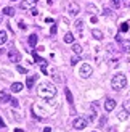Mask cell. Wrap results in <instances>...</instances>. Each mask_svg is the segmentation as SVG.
I'll list each match as a JSON object with an SVG mask.
<instances>
[{"label":"cell","mask_w":130,"mask_h":132,"mask_svg":"<svg viewBox=\"0 0 130 132\" xmlns=\"http://www.w3.org/2000/svg\"><path fill=\"white\" fill-rule=\"evenodd\" d=\"M11 2H19V0H11Z\"/></svg>","instance_id":"f35d334b"},{"label":"cell","mask_w":130,"mask_h":132,"mask_svg":"<svg viewBox=\"0 0 130 132\" xmlns=\"http://www.w3.org/2000/svg\"><path fill=\"white\" fill-rule=\"evenodd\" d=\"M35 81H37V76H27V79H26V85H27L29 89H32V85H34Z\"/></svg>","instance_id":"5bb4252c"},{"label":"cell","mask_w":130,"mask_h":132,"mask_svg":"<svg viewBox=\"0 0 130 132\" xmlns=\"http://www.w3.org/2000/svg\"><path fill=\"white\" fill-rule=\"evenodd\" d=\"M15 132H24V130H23V129H16Z\"/></svg>","instance_id":"74e56055"},{"label":"cell","mask_w":130,"mask_h":132,"mask_svg":"<svg viewBox=\"0 0 130 132\" xmlns=\"http://www.w3.org/2000/svg\"><path fill=\"white\" fill-rule=\"evenodd\" d=\"M10 100H11V97H10L8 92H5V90L0 92V103H8Z\"/></svg>","instance_id":"30bf717a"},{"label":"cell","mask_w":130,"mask_h":132,"mask_svg":"<svg viewBox=\"0 0 130 132\" xmlns=\"http://www.w3.org/2000/svg\"><path fill=\"white\" fill-rule=\"evenodd\" d=\"M74 26H76V31H77V34H79V36H82V34H83V21H82V19H77V21L74 23Z\"/></svg>","instance_id":"9c48e42d"},{"label":"cell","mask_w":130,"mask_h":132,"mask_svg":"<svg viewBox=\"0 0 130 132\" xmlns=\"http://www.w3.org/2000/svg\"><path fill=\"white\" fill-rule=\"evenodd\" d=\"M6 40H8V34L5 31H0V45H3Z\"/></svg>","instance_id":"ffe728a7"},{"label":"cell","mask_w":130,"mask_h":132,"mask_svg":"<svg viewBox=\"0 0 130 132\" xmlns=\"http://www.w3.org/2000/svg\"><path fill=\"white\" fill-rule=\"evenodd\" d=\"M0 127H5V122H3V119L0 118Z\"/></svg>","instance_id":"e575fe53"},{"label":"cell","mask_w":130,"mask_h":132,"mask_svg":"<svg viewBox=\"0 0 130 132\" xmlns=\"http://www.w3.org/2000/svg\"><path fill=\"white\" fill-rule=\"evenodd\" d=\"M66 98H68V102L72 105L74 103V98H72V94H71V90L69 89H66Z\"/></svg>","instance_id":"603a6c76"},{"label":"cell","mask_w":130,"mask_h":132,"mask_svg":"<svg viewBox=\"0 0 130 132\" xmlns=\"http://www.w3.org/2000/svg\"><path fill=\"white\" fill-rule=\"evenodd\" d=\"M21 90H23V84L21 82L11 84V92H13V94H18V92H21Z\"/></svg>","instance_id":"7c38bea8"},{"label":"cell","mask_w":130,"mask_h":132,"mask_svg":"<svg viewBox=\"0 0 130 132\" xmlns=\"http://www.w3.org/2000/svg\"><path fill=\"white\" fill-rule=\"evenodd\" d=\"M35 3H37L35 0H24V2L19 3V8H23V10H31Z\"/></svg>","instance_id":"52a82bcc"},{"label":"cell","mask_w":130,"mask_h":132,"mask_svg":"<svg viewBox=\"0 0 130 132\" xmlns=\"http://www.w3.org/2000/svg\"><path fill=\"white\" fill-rule=\"evenodd\" d=\"M105 122H106V118H101V121H100V126H105Z\"/></svg>","instance_id":"836d02e7"},{"label":"cell","mask_w":130,"mask_h":132,"mask_svg":"<svg viewBox=\"0 0 130 132\" xmlns=\"http://www.w3.org/2000/svg\"><path fill=\"white\" fill-rule=\"evenodd\" d=\"M77 63H79V56L76 55V56H72V58H71V64L74 66V64H77Z\"/></svg>","instance_id":"484cf974"},{"label":"cell","mask_w":130,"mask_h":132,"mask_svg":"<svg viewBox=\"0 0 130 132\" xmlns=\"http://www.w3.org/2000/svg\"><path fill=\"white\" fill-rule=\"evenodd\" d=\"M108 52H109V53H114V52H116V48H114V45H113V44H109V45H108Z\"/></svg>","instance_id":"f1b7e54d"},{"label":"cell","mask_w":130,"mask_h":132,"mask_svg":"<svg viewBox=\"0 0 130 132\" xmlns=\"http://www.w3.org/2000/svg\"><path fill=\"white\" fill-rule=\"evenodd\" d=\"M87 10H88V13H92V15H95V13L98 11L96 5H93V3H88V5H87Z\"/></svg>","instance_id":"44dd1931"},{"label":"cell","mask_w":130,"mask_h":132,"mask_svg":"<svg viewBox=\"0 0 130 132\" xmlns=\"http://www.w3.org/2000/svg\"><path fill=\"white\" fill-rule=\"evenodd\" d=\"M29 11H31V15H32V16H37V15H39V10H37V8H34V6H32Z\"/></svg>","instance_id":"83f0119b"},{"label":"cell","mask_w":130,"mask_h":132,"mask_svg":"<svg viewBox=\"0 0 130 132\" xmlns=\"http://www.w3.org/2000/svg\"><path fill=\"white\" fill-rule=\"evenodd\" d=\"M125 85H127V77L122 74V72H117V74L113 76V79H111V87L114 90H122V89H125Z\"/></svg>","instance_id":"7a4b0ae2"},{"label":"cell","mask_w":130,"mask_h":132,"mask_svg":"<svg viewBox=\"0 0 130 132\" xmlns=\"http://www.w3.org/2000/svg\"><path fill=\"white\" fill-rule=\"evenodd\" d=\"M37 40H39V37H37L35 34H31L29 39H27V42H29L31 47H35V45H37Z\"/></svg>","instance_id":"9a60e30c"},{"label":"cell","mask_w":130,"mask_h":132,"mask_svg":"<svg viewBox=\"0 0 130 132\" xmlns=\"http://www.w3.org/2000/svg\"><path fill=\"white\" fill-rule=\"evenodd\" d=\"M18 72H21V74H26V72H27V69L23 68V66H18Z\"/></svg>","instance_id":"f546056e"},{"label":"cell","mask_w":130,"mask_h":132,"mask_svg":"<svg viewBox=\"0 0 130 132\" xmlns=\"http://www.w3.org/2000/svg\"><path fill=\"white\" fill-rule=\"evenodd\" d=\"M79 11H80V6H79V3H76V2H71V3H68V13H69V15L77 16V15H79Z\"/></svg>","instance_id":"5b68a950"},{"label":"cell","mask_w":130,"mask_h":132,"mask_svg":"<svg viewBox=\"0 0 130 132\" xmlns=\"http://www.w3.org/2000/svg\"><path fill=\"white\" fill-rule=\"evenodd\" d=\"M43 132H51V127H45V129H43Z\"/></svg>","instance_id":"d590c367"},{"label":"cell","mask_w":130,"mask_h":132,"mask_svg":"<svg viewBox=\"0 0 130 132\" xmlns=\"http://www.w3.org/2000/svg\"><path fill=\"white\" fill-rule=\"evenodd\" d=\"M92 72H93V68H92V66H90L88 63H83L82 68H80V71H79V74H80V77L87 79V77L92 76Z\"/></svg>","instance_id":"3957f363"},{"label":"cell","mask_w":130,"mask_h":132,"mask_svg":"<svg viewBox=\"0 0 130 132\" xmlns=\"http://www.w3.org/2000/svg\"><path fill=\"white\" fill-rule=\"evenodd\" d=\"M105 16H111V10H109V8L105 10Z\"/></svg>","instance_id":"d6a6232c"},{"label":"cell","mask_w":130,"mask_h":132,"mask_svg":"<svg viewBox=\"0 0 130 132\" xmlns=\"http://www.w3.org/2000/svg\"><path fill=\"white\" fill-rule=\"evenodd\" d=\"M114 108H116V100H113V98H106L105 100V110L109 113V111H113Z\"/></svg>","instance_id":"ba28073f"},{"label":"cell","mask_w":130,"mask_h":132,"mask_svg":"<svg viewBox=\"0 0 130 132\" xmlns=\"http://www.w3.org/2000/svg\"><path fill=\"white\" fill-rule=\"evenodd\" d=\"M128 29H130V23L128 21H125V23L120 24V32H127Z\"/></svg>","instance_id":"7402d4cb"},{"label":"cell","mask_w":130,"mask_h":132,"mask_svg":"<svg viewBox=\"0 0 130 132\" xmlns=\"http://www.w3.org/2000/svg\"><path fill=\"white\" fill-rule=\"evenodd\" d=\"M72 127L77 129V130H83L87 127V119L85 118H76L74 122H72Z\"/></svg>","instance_id":"277c9868"},{"label":"cell","mask_w":130,"mask_h":132,"mask_svg":"<svg viewBox=\"0 0 130 132\" xmlns=\"http://www.w3.org/2000/svg\"><path fill=\"white\" fill-rule=\"evenodd\" d=\"M124 108H125L127 111H130V100H127V102L124 103Z\"/></svg>","instance_id":"4dcf8cb0"},{"label":"cell","mask_w":130,"mask_h":132,"mask_svg":"<svg viewBox=\"0 0 130 132\" xmlns=\"http://www.w3.org/2000/svg\"><path fill=\"white\" fill-rule=\"evenodd\" d=\"M8 58H10V61L11 63H19V61H21V53H19V52L18 50H10L8 52Z\"/></svg>","instance_id":"8992f818"},{"label":"cell","mask_w":130,"mask_h":132,"mask_svg":"<svg viewBox=\"0 0 130 132\" xmlns=\"http://www.w3.org/2000/svg\"><path fill=\"white\" fill-rule=\"evenodd\" d=\"M35 2H37V0H35Z\"/></svg>","instance_id":"ab89813d"},{"label":"cell","mask_w":130,"mask_h":132,"mask_svg":"<svg viewBox=\"0 0 130 132\" xmlns=\"http://www.w3.org/2000/svg\"><path fill=\"white\" fill-rule=\"evenodd\" d=\"M37 94L43 100H53L56 95V87L50 82H40L37 87Z\"/></svg>","instance_id":"6da1fadb"},{"label":"cell","mask_w":130,"mask_h":132,"mask_svg":"<svg viewBox=\"0 0 130 132\" xmlns=\"http://www.w3.org/2000/svg\"><path fill=\"white\" fill-rule=\"evenodd\" d=\"M34 58H35V61H37V63H42V64H43V63H47L45 60H42V58L39 56V55H35V53H34Z\"/></svg>","instance_id":"4316f807"},{"label":"cell","mask_w":130,"mask_h":132,"mask_svg":"<svg viewBox=\"0 0 130 132\" xmlns=\"http://www.w3.org/2000/svg\"><path fill=\"white\" fill-rule=\"evenodd\" d=\"M2 19H3V13H0V23H2Z\"/></svg>","instance_id":"8d00e7d4"},{"label":"cell","mask_w":130,"mask_h":132,"mask_svg":"<svg viewBox=\"0 0 130 132\" xmlns=\"http://www.w3.org/2000/svg\"><path fill=\"white\" fill-rule=\"evenodd\" d=\"M15 8H11V6H5L3 8V15H6V16H15Z\"/></svg>","instance_id":"ac0fdd59"},{"label":"cell","mask_w":130,"mask_h":132,"mask_svg":"<svg viewBox=\"0 0 130 132\" xmlns=\"http://www.w3.org/2000/svg\"><path fill=\"white\" fill-rule=\"evenodd\" d=\"M72 52L77 56H82V47H80L79 44H72Z\"/></svg>","instance_id":"2e32d148"},{"label":"cell","mask_w":130,"mask_h":132,"mask_svg":"<svg viewBox=\"0 0 130 132\" xmlns=\"http://www.w3.org/2000/svg\"><path fill=\"white\" fill-rule=\"evenodd\" d=\"M64 42H66V44H74V36H72V32H66V34H64Z\"/></svg>","instance_id":"d6986e66"},{"label":"cell","mask_w":130,"mask_h":132,"mask_svg":"<svg viewBox=\"0 0 130 132\" xmlns=\"http://www.w3.org/2000/svg\"><path fill=\"white\" fill-rule=\"evenodd\" d=\"M120 3H122V0H113V2H111V6H113V8H119Z\"/></svg>","instance_id":"cb8c5ba5"},{"label":"cell","mask_w":130,"mask_h":132,"mask_svg":"<svg viewBox=\"0 0 130 132\" xmlns=\"http://www.w3.org/2000/svg\"><path fill=\"white\" fill-rule=\"evenodd\" d=\"M10 103H11V106H13V108H18V106H19V103H18V100H16V98H11V100H10Z\"/></svg>","instance_id":"d4e9b609"},{"label":"cell","mask_w":130,"mask_h":132,"mask_svg":"<svg viewBox=\"0 0 130 132\" xmlns=\"http://www.w3.org/2000/svg\"><path fill=\"white\" fill-rule=\"evenodd\" d=\"M92 36H93V39H96V40H101V39H103V32L100 29H93Z\"/></svg>","instance_id":"e0dca14e"},{"label":"cell","mask_w":130,"mask_h":132,"mask_svg":"<svg viewBox=\"0 0 130 132\" xmlns=\"http://www.w3.org/2000/svg\"><path fill=\"white\" fill-rule=\"evenodd\" d=\"M56 31H58L56 26H51V31H50V32H51V36H55V34H56Z\"/></svg>","instance_id":"1f68e13d"},{"label":"cell","mask_w":130,"mask_h":132,"mask_svg":"<svg viewBox=\"0 0 130 132\" xmlns=\"http://www.w3.org/2000/svg\"><path fill=\"white\" fill-rule=\"evenodd\" d=\"M120 47H122V52L128 53L130 52V40H120Z\"/></svg>","instance_id":"4fadbf2b"},{"label":"cell","mask_w":130,"mask_h":132,"mask_svg":"<svg viewBox=\"0 0 130 132\" xmlns=\"http://www.w3.org/2000/svg\"><path fill=\"white\" fill-rule=\"evenodd\" d=\"M128 116H130V113H128V111H127L125 108H122V110L119 111V113H117V119H119V121H125Z\"/></svg>","instance_id":"8fae6325"}]
</instances>
